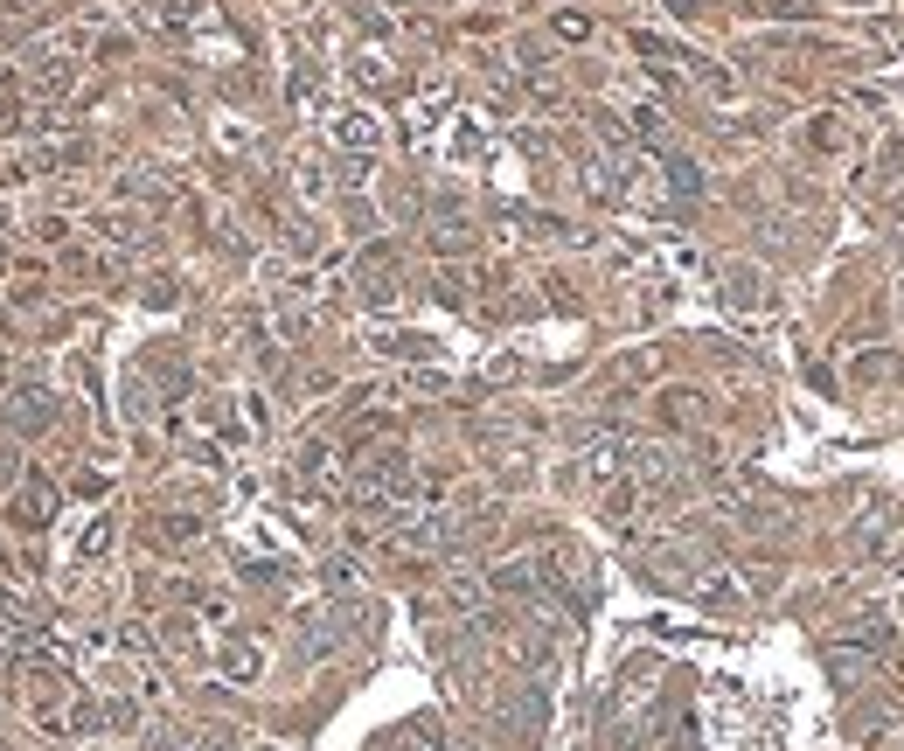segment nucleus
Masks as SVG:
<instances>
[{
    "label": "nucleus",
    "mask_w": 904,
    "mask_h": 751,
    "mask_svg": "<svg viewBox=\"0 0 904 751\" xmlns=\"http://www.w3.org/2000/svg\"><path fill=\"white\" fill-rule=\"evenodd\" d=\"M258 661H265V654H258L251 640H230V647H223V675H237V682H251V675H258Z\"/></svg>",
    "instance_id": "f257e3e1"
},
{
    "label": "nucleus",
    "mask_w": 904,
    "mask_h": 751,
    "mask_svg": "<svg viewBox=\"0 0 904 751\" xmlns=\"http://www.w3.org/2000/svg\"><path fill=\"white\" fill-rule=\"evenodd\" d=\"M334 140H341V147H376V119H362V112H348V119H341V126H334Z\"/></svg>",
    "instance_id": "f03ea898"
},
{
    "label": "nucleus",
    "mask_w": 904,
    "mask_h": 751,
    "mask_svg": "<svg viewBox=\"0 0 904 751\" xmlns=\"http://www.w3.org/2000/svg\"><path fill=\"white\" fill-rule=\"evenodd\" d=\"M557 35H564V42H585L592 21H585V14H557Z\"/></svg>",
    "instance_id": "7ed1b4c3"
}]
</instances>
